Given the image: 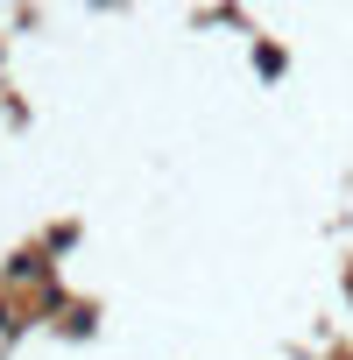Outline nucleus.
I'll return each instance as SVG.
<instances>
[{
	"label": "nucleus",
	"mask_w": 353,
	"mask_h": 360,
	"mask_svg": "<svg viewBox=\"0 0 353 360\" xmlns=\"http://www.w3.org/2000/svg\"><path fill=\"white\" fill-rule=\"evenodd\" d=\"M255 71H262V78H283V71H290V57H283L276 43H255Z\"/></svg>",
	"instance_id": "f257e3e1"
}]
</instances>
